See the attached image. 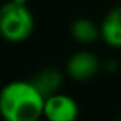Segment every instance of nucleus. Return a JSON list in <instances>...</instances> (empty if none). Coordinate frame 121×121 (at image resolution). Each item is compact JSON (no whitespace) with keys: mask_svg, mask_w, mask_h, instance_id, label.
I'll use <instances>...</instances> for the list:
<instances>
[{"mask_svg":"<svg viewBox=\"0 0 121 121\" xmlns=\"http://www.w3.org/2000/svg\"><path fill=\"white\" fill-rule=\"evenodd\" d=\"M44 103L30 81H12L0 91V115L4 121H39Z\"/></svg>","mask_w":121,"mask_h":121,"instance_id":"1","label":"nucleus"},{"mask_svg":"<svg viewBox=\"0 0 121 121\" xmlns=\"http://www.w3.org/2000/svg\"><path fill=\"white\" fill-rule=\"evenodd\" d=\"M34 16L27 2L9 0L0 6V34L12 43H20L31 36Z\"/></svg>","mask_w":121,"mask_h":121,"instance_id":"2","label":"nucleus"},{"mask_svg":"<svg viewBox=\"0 0 121 121\" xmlns=\"http://www.w3.org/2000/svg\"><path fill=\"white\" fill-rule=\"evenodd\" d=\"M43 115L48 121H76L78 117V105L71 97L58 93L46 100Z\"/></svg>","mask_w":121,"mask_h":121,"instance_id":"3","label":"nucleus"},{"mask_svg":"<svg viewBox=\"0 0 121 121\" xmlns=\"http://www.w3.org/2000/svg\"><path fill=\"white\" fill-rule=\"evenodd\" d=\"M100 58L87 50L74 53L67 61V73L71 78L84 81L94 77L100 70Z\"/></svg>","mask_w":121,"mask_h":121,"instance_id":"4","label":"nucleus"},{"mask_svg":"<svg viewBox=\"0 0 121 121\" xmlns=\"http://www.w3.org/2000/svg\"><path fill=\"white\" fill-rule=\"evenodd\" d=\"M30 83L44 97V100H47L60 93V88L63 84V74L54 67H47L36 73Z\"/></svg>","mask_w":121,"mask_h":121,"instance_id":"5","label":"nucleus"},{"mask_svg":"<svg viewBox=\"0 0 121 121\" xmlns=\"http://www.w3.org/2000/svg\"><path fill=\"white\" fill-rule=\"evenodd\" d=\"M100 33L107 44L121 47V6H115L105 13L100 24Z\"/></svg>","mask_w":121,"mask_h":121,"instance_id":"6","label":"nucleus"},{"mask_svg":"<svg viewBox=\"0 0 121 121\" xmlns=\"http://www.w3.org/2000/svg\"><path fill=\"white\" fill-rule=\"evenodd\" d=\"M71 34L73 37L80 43H93L95 41L101 33L100 26H97L91 19L88 17H78L71 23Z\"/></svg>","mask_w":121,"mask_h":121,"instance_id":"7","label":"nucleus"},{"mask_svg":"<svg viewBox=\"0 0 121 121\" xmlns=\"http://www.w3.org/2000/svg\"><path fill=\"white\" fill-rule=\"evenodd\" d=\"M20 2H27V0H20Z\"/></svg>","mask_w":121,"mask_h":121,"instance_id":"8","label":"nucleus"},{"mask_svg":"<svg viewBox=\"0 0 121 121\" xmlns=\"http://www.w3.org/2000/svg\"><path fill=\"white\" fill-rule=\"evenodd\" d=\"M118 121H121V118H120V120H118Z\"/></svg>","mask_w":121,"mask_h":121,"instance_id":"9","label":"nucleus"}]
</instances>
